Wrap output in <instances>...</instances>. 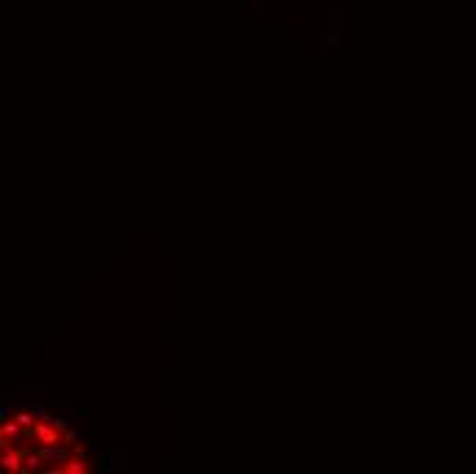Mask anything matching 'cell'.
Instances as JSON below:
<instances>
[{"label":"cell","mask_w":476,"mask_h":474,"mask_svg":"<svg viewBox=\"0 0 476 474\" xmlns=\"http://www.w3.org/2000/svg\"><path fill=\"white\" fill-rule=\"evenodd\" d=\"M63 444H77V433L74 430H66L63 433Z\"/></svg>","instance_id":"obj_5"},{"label":"cell","mask_w":476,"mask_h":474,"mask_svg":"<svg viewBox=\"0 0 476 474\" xmlns=\"http://www.w3.org/2000/svg\"><path fill=\"white\" fill-rule=\"evenodd\" d=\"M88 469H90V466H88V461H85V458H80V461L74 458V461H69L63 469H58V472H66V474H83V472H88Z\"/></svg>","instance_id":"obj_3"},{"label":"cell","mask_w":476,"mask_h":474,"mask_svg":"<svg viewBox=\"0 0 476 474\" xmlns=\"http://www.w3.org/2000/svg\"><path fill=\"white\" fill-rule=\"evenodd\" d=\"M36 439H39V444H42V447H49V444L63 441V436L55 430V425H36Z\"/></svg>","instance_id":"obj_1"},{"label":"cell","mask_w":476,"mask_h":474,"mask_svg":"<svg viewBox=\"0 0 476 474\" xmlns=\"http://www.w3.org/2000/svg\"><path fill=\"white\" fill-rule=\"evenodd\" d=\"M25 463H28V469H39V463H42V455H28V458H25Z\"/></svg>","instance_id":"obj_4"},{"label":"cell","mask_w":476,"mask_h":474,"mask_svg":"<svg viewBox=\"0 0 476 474\" xmlns=\"http://www.w3.org/2000/svg\"><path fill=\"white\" fill-rule=\"evenodd\" d=\"M22 463V455H19L17 450H3V469L6 472H25V466H19Z\"/></svg>","instance_id":"obj_2"}]
</instances>
